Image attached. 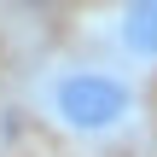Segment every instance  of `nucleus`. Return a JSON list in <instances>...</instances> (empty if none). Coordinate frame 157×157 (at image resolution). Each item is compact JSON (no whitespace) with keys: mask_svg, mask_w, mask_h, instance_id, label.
Here are the masks:
<instances>
[{"mask_svg":"<svg viewBox=\"0 0 157 157\" xmlns=\"http://www.w3.org/2000/svg\"><path fill=\"white\" fill-rule=\"evenodd\" d=\"M41 105H47V117L64 128V134H76V140H105V134H117V128H128L134 122V111H140V93L117 76V70H58V76H47L41 82Z\"/></svg>","mask_w":157,"mask_h":157,"instance_id":"1","label":"nucleus"},{"mask_svg":"<svg viewBox=\"0 0 157 157\" xmlns=\"http://www.w3.org/2000/svg\"><path fill=\"white\" fill-rule=\"evenodd\" d=\"M117 41L128 58L157 64V0H122L117 6Z\"/></svg>","mask_w":157,"mask_h":157,"instance_id":"2","label":"nucleus"}]
</instances>
